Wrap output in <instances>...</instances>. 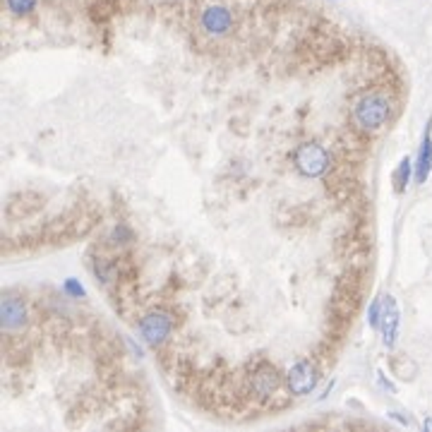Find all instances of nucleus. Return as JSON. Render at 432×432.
Returning a JSON list of instances; mask_svg holds the SVG:
<instances>
[{"mask_svg": "<svg viewBox=\"0 0 432 432\" xmlns=\"http://www.w3.org/2000/svg\"><path fill=\"white\" fill-rule=\"evenodd\" d=\"M0 315H3V329L8 331V334H12V331L22 329V327L27 325L29 312L22 298H17V295H5Z\"/></svg>", "mask_w": 432, "mask_h": 432, "instance_id": "6e6552de", "label": "nucleus"}, {"mask_svg": "<svg viewBox=\"0 0 432 432\" xmlns=\"http://www.w3.org/2000/svg\"><path fill=\"white\" fill-rule=\"evenodd\" d=\"M62 291H65L70 298H85V286H82L77 279H65V284H62Z\"/></svg>", "mask_w": 432, "mask_h": 432, "instance_id": "ddd939ff", "label": "nucleus"}, {"mask_svg": "<svg viewBox=\"0 0 432 432\" xmlns=\"http://www.w3.org/2000/svg\"><path fill=\"white\" fill-rule=\"evenodd\" d=\"M399 322H401V315H399V305L392 295H384L382 298V310H379V331L384 336V346L394 348L399 336Z\"/></svg>", "mask_w": 432, "mask_h": 432, "instance_id": "0eeeda50", "label": "nucleus"}, {"mask_svg": "<svg viewBox=\"0 0 432 432\" xmlns=\"http://www.w3.org/2000/svg\"><path fill=\"white\" fill-rule=\"evenodd\" d=\"M379 310H382V300H374L370 305V312H368V320H370V327L372 329H379Z\"/></svg>", "mask_w": 432, "mask_h": 432, "instance_id": "4468645a", "label": "nucleus"}, {"mask_svg": "<svg viewBox=\"0 0 432 432\" xmlns=\"http://www.w3.org/2000/svg\"><path fill=\"white\" fill-rule=\"evenodd\" d=\"M389 415H392L394 420H399V423H401V425H411V420H408V418H404V415H399V411H392V413H389Z\"/></svg>", "mask_w": 432, "mask_h": 432, "instance_id": "dca6fc26", "label": "nucleus"}, {"mask_svg": "<svg viewBox=\"0 0 432 432\" xmlns=\"http://www.w3.org/2000/svg\"><path fill=\"white\" fill-rule=\"evenodd\" d=\"M423 428H425V430H432V418L425 420V423H423Z\"/></svg>", "mask_w": 432, "mask_h": 432, "instance_id": "f3484780", "label": "nucleus"}, {"mask_svg": "<svg viewBox=\"0 0 432 432\" xmlns=\"http://www.w3.org/2000/svg\"><path fill=\"white\" fill-rule=\"evenodd\" d=\"M281 384H284V379H281L279 370L272 365H267V363L257 365L252 370V374H250V387H252V392L257 394L259 399L274 397V394L281 389Z\"/></svg>", "mask_w": 432, "mask_h": 432, "instance_id": "39448f33", "label": "nucleus"}, {"mask_svg": "<svg viewBox=\"0 0 432 432\" xmlns=\"http://www.w3.org/2000/svg\"><path fill=\"white\" fill-rule=\"evenodd\" d=\"M392 113H394L392 98L379 92L365 94V96L356 103V108H353L356 123L361 125L363 130H370V132L372 130L384 128V125L389 123V118H392Z\"/></svg>", "mask_w": 432, "mask_h": 432, "instance_id": "f257e3e1", "label": "nucleus"}, {"mask_svg": "<svg viewBox=\"0 0 432 432\" xmlns=\"http://www.w3.org/2000/svg\"><path fill=\"white\" fill-rule=\"evenodd\" d=\"M430 171H432V123H428L423 135V142H420L418 149V159H415L413 166V178L418 185H423L425 180L430 178Z\"/></svg>", "mask_w": 432, "mask_h": 432, "instance_id": "1a4fd4ad", "label": "nucleus"}, {"mask_svg": "<svg viewBox=\"0 0 432 432\" xmlns=\"http://www.w3.org/2000/svg\"><path fill=\"white\" fill-rule=\"evenodd\" d=\"M317 382H320V368L310 358L298 361L286 374V387H288L291 397H308L315 392Z\"/></svg>", "mask_w": 432, "mask_h": 432, "instance_id": "20e7f679", "label": "nucleus"}, {"mask_svg": "<svg viewBox=\"0 0 432 432\" xmlns=\"http://www.w3.org/2000/svg\"><path fill=\"white\" fill-rule=\"evenodd\" d=\"M377 382H379V387L387 389L389 394H397V387H394V384L389 382V379H384V374H382V372H377Z\"/></svg>", "mask_w": 432, "mask_h": 432, "instance_id": "2eb2a0df", "label": "nucleus"}, {"mask_svg": "<svg viewBox=\"0 0 432 432\" xmlns=\"http://www.w3.org/2000/svg\"><path fill=\"white\" fill-rule=\"evenodd\" d=\"M175 327V317L166 310H152L139 320V336L147 346H161L171 336Z\"/></svg>", "mask_w": 432, "mask_h": 432, "instance_id": "7ed1b4c3", "label": "nucleus"}, {"mask_svg": "<svg viewBox=\"0 0 432 432\" xmlns=\"http://www.w3.org/2000/svg\"><path fill=\"white\" fill-rule=\"evenodd\" d=\"M39 5V0H5V8L15 15V17H24V15H31Z\"/></svg>", "mask_w": 432, "mask_h": 432, "instance_id": "f8f14e48", "label": "nucleus"}, {"mask_svg": "<svg viewBox=\"0 0 432 432\" xmlns=\"http://www.w3.org/2000/svg\"><path fill=\"white\" fill-rule=\"evenodd\" d=\"M411 171H413V161L408 159V156H404L401 164H399L397 173H394V190H397V195H404L406 187H408V180H411Z\"/></svg>", "mask_w": 432, "mask_h": 432, "instance_id": "9b49d317", "label": "nucleus"}, {"mask_svg": "<svg viewBox=\"0 0 432 432\" xmlns=\"http://www.w3.org/2000/svg\"><path fill=\"white\" fill-rule=\"evenodd\" d=\"M200 24L202 29L207 31V34L211 36H223L228 34L233 27V12L226 8V5H209V8L202 10V17H200Z\"/></svg>", "mask_w": 432, "mask_h": 432, "instance_id": "423d86ee", "label": "nucleus"}, {"mask_svg": "<svg viewBox=\"0 0 432 432\" xmlns=\"http://www.w3.org/2000/svg\"><path fill=\"white\" fill-rule=\"evenodd\" d=\"M392 372L397 374L399 379H413L415 372H418V365H415L408 356H394L392 358Z\"/></svg>", "mask_w": 432, "mask_h": 432, "instance_id": "9d476101", "label": "nucleus"}, {"mask_svg": "<svg viewBox=\"0 0 432 432\" xmlns=\"http://www.w3.org/2000/svg\"><path fill=\"white\" fill-rule=\"evenodd\" d=\"M293 166L303 178H322L331 169V154L320 142H305L293 152Z\"/></svg>", "mask_w": 432, "mask_h": 432, "instance_id": "f03ea898", "label": "nucleus"}]
</instances>
